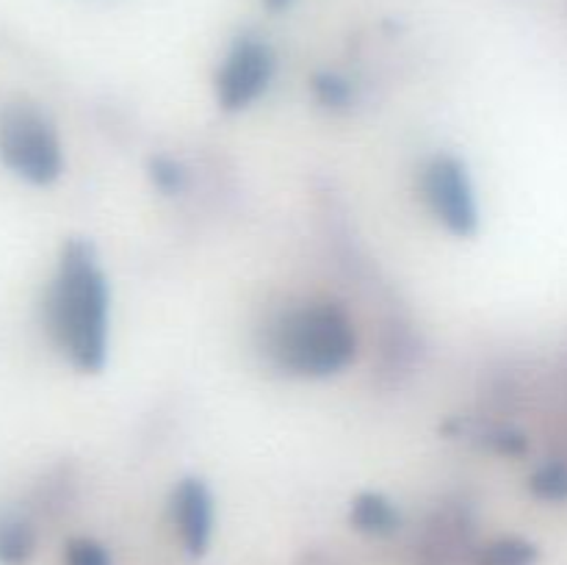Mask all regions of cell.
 <instances>
[{
  "label": "cell",
  "instance_id": "obj_2",
  "mask_svg": "<svg viewBox=\"0 0 567 565\" xmlns=\"http://www.w3.org/2000/svg\"><path fill=\"white\" fill-rule=\"evenodd\" d=\"M275 355L293 374H336L354 358V330L336 305H305L280 321Z\"/></svg>",
  "mask_w": 567,
  "mask_h": 565
},
{
  "label": "cell",
  "instance_id": "obj_5",
  "mask_svg": "<svg viewBox=\"0 0 567 565\" xmlns=\"http://www.w3.org/2000/svg\"><path fill=\"white\" fill-rule=\"evenodd\" d=\"M271 72H275V59H271L269 48L252 42V39H244L233 48L219 72V83H216L219 103L227 111L247 109L269 86Z\"/></svg>",
  "mask_w": 567,
  "mask_h": 565
},
{
  "label": "cell",
  "instance_id": "obj_7",
  "mask_svg": "<svg viewBox=\"0 0 567 565\" xmlns=\"http://www.w3.org/2000/svg\"><path fill=\"white\" fill-rule=\"evenodd\" d=\"M37 537L33 530L20 518L0 521V563L3 565H25L31 559Z\"/></svg>",
  "mask_w": 567,
  "mask_h": 565
},
{
  "label": "cell",
  "instance_id": "obj_4",
  "mask_svg": "<svg viewBox=\"0 0 567 565\" xmlns=\"http://www.w3.org/2000/svg\"><path fill=\"white\" fill-rule=\"evenodd\" d=\"M426 199H430L432 210L437 219L457 236H468L480 225V214H476V197L471 188L468 172L457 158H435L426 170Z\"/></svg>",
  "mask_w": 567,
  "mask_h": 565
},
{
  "label": "cell",
  "instance_id": "obj_3",
  "mask_svg": "<svg viewBox=\"0 0 567 565\" xmlns=\"http://www.w3.org/2000/svg\"><path fill=\"white\" fill-rule=\"evenodd\" d=\"M0 161L33 186H48L64 170L59 133L39 109L25 103L0 111Z\"/></svg>",
  "mask_w": 567,
  "mask_h": 565
},
{
  "label": "cell",
  "instance_id": "obj_1",
  "mask_svg": "<svg viewBox=\"0 0 567 565\" xmlns=\"http://www.w3.org/2000/svg\"><path fill=\"white\" fill-rule=\"evenodd\" d=\"M48 325L61 352L83 371H100L109 349V282L86 242H70L48 297Z\"/></svg>",
  "mask_w": 567,
  "mask_h": 565
},
{
  "label": "cell",
  "instance_id": "obj_11",
  "mask_svg": "<svg viewBox=\"0 0 567 565\" xmlns=\"http://www.w3.org/2000/svg\"><path fill=\"white\" fill-rule=\"evenodd\" d=\"M66 565H109V554L94 541H72L66 546Z\"/></svg>",
  "mask_w": 567,
  "mask_h": 565
},
{
  "label": "cell",
  "instance_id": "obj_6",
  "mask_svg": "<svg viewBox=\"0 0 567 565\" xmlns=\"http://www.w3.org/2000/svg\"><path fill=\"white\" fill-rule=\"evenodd\" d=\"M172 515L181 530L183 543L192 554H203L214 532V499L199 480H186L172 496Z\"/></svg>",
  "mask_w": 567,
  "mask_h": 565
},
{
  "label": "cell",
  "instance_id": "obj_9",
  "mask_svg": "<svg viewBox=\"0 0 567 565\" xmlns=\"http://www.w3.org/2000/svg\"><path fill=\"white\" fill-rule=\"evenodd\" d=\"M537 557V548L532 543L518 541V537H507V541H496L480 554V565H532Z\"/></svg>",
  "mask_w": 567,
  "mask_h": 565
},
{
  "label": "cell",
  "instance_id": "obj_10",
  "mask_svg": "<svg viewBox=\"0 0 567 565\" xmlns=\"http://www.w3.org/2000/svg\"><path fill=\"white\" fill-rule=\"evenodd\" d=\"M532 493L546 502H565L567 499V465L565 463H546L532 474L529 480Z\"/></svg>",
  "mask_w": 567,
  "mask_h": 565
},
{
  "label": "cell",
  "instance_id": "obj_8",
  "mask_svg": "<svg viewBox=\"0 0 567 565\" xmlns=\"http://www.w3.org/2000/svg\"><path fill=\"white\" fill-rule=\"evenodd\" d=\"M352 521L365 532H391L399 524V515L391 502L374 496V493H365L352 504Z\"/></svg>",
  "mask_w": 567,
  "mask_h": 565
}]
</instances>
